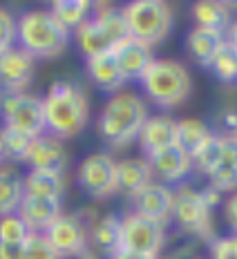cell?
<instances>
[{"label": "cell", "mask_w": 237, "mask_h": 259, "mask_svg": "<svg viewBox=\"0 0 237 259\" xmlns=\"http://www.w3.org/2000/svg\"><path fill=\"white\" fill-rule=\"evenodd\" d=\"M29 233H45L47 228L61 217V199H45V197H31L25 194L20 201L18 210H16Z\"/></svg>", "instance_id": "obj_14"}, {"label": "cell", "mask_w": 237, "mask_h": 259, "mask_svg": "<svg viewBox=\"0 0 237 259\" xmlns=\"http://www.w3.org/2000/svg\"><path fill=\"white\" fill-rule=\"evenodd\" d=\"M224 219L237 235V192H233L228 199L224 201Z\"/></svg>", "instance_id": "obj_36"}, {"label": "cell", "mask_w": 237, "mask_h": 259, "mask_svg": "<svg viewBox=\"0 0 237 259\" xmlns=\"http://www.w3.org/2000/svg\"><path fill=\"white\" fill-rule=\"evenodd\" d=\"M45 239L56 250L58 257H81L88 250V230L76 217L61 214L50 228L45 230Z\"/></svg>", "instance_id": "obj_11"}, {"label": "cell", "mask_w": 237, "mask_h": 259, "mask_svg": "<svg viewBox=\"0 0 237 259\" xmlns=\"http://www.w3.org/2000/svg\"><path fill=\"white\" fill-rule=\"evenodd\" d=\"M74 38L85 58L112 52L118 42L128 38V25L123 12L114 7H101L96 16L83 20L74 29Z\"/></svg>", "instance_id": "obj_5"}, {"label": "cell", "mask_w": 237, "mask_h": 259, "mask_svg": "<svg viewBox=\"0 0 237 259\" xmlns=\"http://www.w3.org/2000/svg\"><path fill=\"white\" fill-rule=\"evenodd\" d=\"M25 244H5L0 241V259H23Z\"/></svg>", "instance_id": "obj_38"}, {"label": "cell", "mask_w": 237, "mask_h": 259, "mask_svg": "<svg viewBox=\"0 0 237 259\" xmlns=\"http://www.w3.org/2000/svg\"><path fill=\"white\" fill-rule=\"evenodd\" d=\"M90 9H92V3L88 0H54L50 14L65 29H76L83 20H88Z\"/></svg>", "instance_id": "obj_26"}, {"label": "cell", "mask_w": 237, "mask_h": 259, "mask_svg": "<svg viewBox=\"0 0 237 259\" xmlns=\"http://www.w3.org/2000/svg\"><path fill=\"white\" fill-rule=\"evenodd\" d=\"M211 259H237V235L217 237L211 241Z\"/></svg>", "instance_id": "obj_35"}, {"label": "cell", "mask_w": 237, "mask_h": 259, "mask_svg": "<svg viewBox=\"0 0 237 259\" xmlns=\"http://www.w3.org/2000/svg\"><path fill=\"white\" fill-rule=\"evenodd\" d=\"M148 165L152 170V175H157L161 181L177 183L181 181L188 172L192 170V161L190 154L186 150H181L179 145H168V148L159 150V152L148 154Z\"/></svg>", "instance_id": "obj_15"}, {"label": "cell", "mask_w": 237, "mask_h": 259, "mask_svg": "<svg viewBox=\"0 0 237 259\" xmlns=\"http://www.w3.org/2000/svg\"><path fill=\"white\" fill-rule=\"evenodd\" d=\"M112 56L116 58V65H118V69H121L126 83L128 80H141L148 65L154 61L152 47L143 45V42L134 40L130 36H128L126 40H121L114 50H112Z\"/></svg>", "instance_id": "obj_16"}, {"label": "cell", "mask_w": 237, "mask_h": 259, "mask_svg": "<svg viewBox=\"0 0 237 259\" xmlns=\"http://www.w3.org/2000/svg\"><path fill=\"white\" fill-rule=\"evenodd\" d=\"M128 25V36L152 47L172 29V12L161 0H134L121 9Z\"/></svg>", "instance_id": "obj_6"}, {"label": "cell", "mask_w": 237, "mask_h": 259, "mask_svg": "<svg viewBox=\"0 0 237 259\" xmlns=\"http://www.w3.org/2000/svg\"><path fill=\"white\" fill-rule=\"evenodd\" d=\"M5 161V152H3V145H0V163Z\"/></svg>", "instance_id": "obj_42"}, {"label": "cell", "mask_w": 237, "mask_h": 259, "mask_svg": "<svg viewBox=\"0 0 237 259\" xmlns=\"http://www.w3.org/2000/svg\"><path fill=\"white\" fill-rule=\"evenodd\" d=\"M16 40L31 58H54L65 52L69 29H65L45 9L27 12L16 23Z\"/></svg>", "instance_id": "obj_3"}, {"label": "cell", "mask_w": 237, "mask_h": 259, "mask_svg": "<svg viewBox=\"0 0 237 259\" xmlns=\"http://www.w3.org/2000/svg\"><path fill=\"white\" fill-rule=\"evenodd\" d=\"M141 85L154 105L172 110L190 96L192 83L186 65L170 58H154L141 76Z\"/></svg>", "instance_id": "obj_4"}, {"label": "cell", "mask_w": 237, "mask_h": 259, "mask_svg": "<svg viewBox=\"0 0 237 259\" xmlns=\"http://www.w3.org/2000/svg\"><path fill=\"white\" fill-rule=\"evenodd\" d=\"M202 192V199H204V203H206L208 208H215V206H219L222 203V192L219 190H215L213 186H208V188H204V190H199Z\"/></svg>", "instance_id": "obj_39"}, {"label": "cell", "mask_w": 237, "mask_h": 259, "mask_svg": "<svg viewBox=\"0 0 237 259\" xmlns=\"http://www.w3.org/2000/svg\"><path fill=\"white\" fill-rule=\"evenodd\" d=\"M0 145H3L5 159L27 161L29 145H31V137H27V134H23V132H16V130L3 125V130H0Z\"/></svg>", "instance_id": "obj_29"}, {"label": "cell", "mask_w": 237, "mask_h": 259, "mask_svg": "<svg viewBox=\"0 0 237 259\" xmlns=\"http://www.w3.org/2000/svg\"><path fill=\"white\" fill-rule=\"evenodd\" d=\"M137 139L141 143V150L145 152V156L159 152V150L177 143V121L168 114L148 116Z\"/></svg>", "instance_id": "obj_17"}, {"label": "cell", "mask_w": 237, "mask_h": 259, "mask_svg": "<svg viewBox=\"0 0 237 259\" xmlns=\"http://www.w3.org/2000/svg\"><path fill=\"white\" fill-rule=\"evenodd\" d=\"M16 40V20L7 9H0V54L9 52Z\"/></svg>", "instance_id": "obj_34"}, {"label": "cell", "mask_w": 237, "mask_h": 259, "mask_svg": "<svg viewBox=\"0 0 237 259\" xmlns=\"http://www.w3.org/2000/svg\"><path fill=\"white\" fill-rule=\"evenodd\" d=\"M170 219L188 235L208 237V239H211V235H213L211 208L204 203L202 192L192 190V188L181 186L179 190L175 192V203H172Z\"/></svg>", "instance_id": "obj_9"}, {"label": "cell", "mask_w": 237, "mask_h": 259, "mask_svg": "<svg viewBox=\"0 0 237 259\" xmlns=\"http://www.w3.org/2000/svg\"><path fill=\"white\" fill-rule=\"evenodd\" d=\"M192 18H195L197 27H204V29H213L224 34L230 25V12L224 3H217V0H199L192 7Z\"/></svg>", "instance_id": "obj_23"}, {"label": "cell", "mask_w": 237, "mask_h": 259, "mask_svg": "<svg viewBox=\"0 0 237 259\" xmlns=\"http://www.w3.org/2000/svg\"><path fill=\"white\" fill-rule=\"evenodd\" d=\"M211 186L219 192H237V165L228 163V161H219V165L211 175Z\"/></svg>", "instance_id": "obj_32"}, {"label": "cell", "mask_w": 237, "mask_h": 259, "mask_svg": "<svg viewBox=\"0 0 237 259\" xmlns=\"http://www.w3.org/2000/svg\"><path fill=\"white\" fill-rule=\"evenodd\" d=\"M222 45H224V34L213 29H204V27H192L186 36L188 54L204 67H211L215 54L222 50Z\"/></svg>", "instance_id": "obj_20"}, {"label": "cell", "mask_w": 237, "mask_h": 259, "mask_svg": "<svg viewBox=\"0 0 237 259\" xmlns=\"http://www.w3.org/2000/svg\"><path fill=\"white\" fill-rule=\"evenodd\" d=\"M29 235V228L16 212L0 217V241H5V244H25Z\"/></svg>", "instance_id": "obj_31"}, {"label": "cell", "mask_w": 237, "mask_h": 259, "mask_svg": "<svg viewBox=\"0 0 237 259\" xmlns=\"http://www.w3.org/2000/svg\"><path fill=\"white\" fill-rule=\"evenodd\" d=\"M43 110L45 130H50L58 141L81 134L90 118L88 96L72 80H54L43 99Z\"/></svg>", "instance_id": "obj_1"}, {"label": "cell", "mask_w": 237, "mask_h": 259, "mask_svg": "<svg viewBox=\"0 0 237 259\" xmlns=\"http://www.w3.org/2000/svg\"><path fill=\"white\" fill-rule=\"evenodd\" d=\"M25 197L23 177L14 168H0V217L14 214Z\"/></svg>", "instance_id": "obj_25"}, {"label": "cell", "mask_w": 237, "mask_h": 259, "mask_svg": "<svg viewBox=\"0 0 237 259\" xmlns=\"http://www.w3.org/2000/svg\"><path fill=\"white\" fill-rule=\"evenodd\" d=\"M88 237L101 252L112 255L114 250H118V241H121V219L116 214H105L96 219L94 226H90Z\"/></svg>", "instance_id": "obj_24"}, {"label": "cell", "mask_w": 237, "mask_h": 259, "mask_svg": "<svg viewBox=\"0 0 237 259\" xmlns=\"http://www.w3.org/2000/svg\"><path fill=\"white\" fill-rule=\"evenodd\" d=\"M78 186L92 199H107L118 192L116 161L105 152H94L81 161Z\"/></svg>", "instance_id": "obj_10"}, {"label": "cell", "mask_w": 237, "mask_h": 259, "mask_svg": "<svg viewBox=\"0 0 237 259\" xmlns=\"http://www.w3.org/2000/svg\"><path fill=\"white\" fill-rule=\"evenodd\" d=\"M0 116L5 127L23 132L36 139L45 132V110L43 99L25 92H3L0 94Z\"/></svg>", "instance_id": "obj_7"}, {"label": "cell", "mask_w": 237, "mask_h": 259, "mask_svg": "<svg viewBox=\"0 0 237 259\" xmlns=\"http://www.w3.org/2000/svg\"><path fill=\"white\" fill-rule=\"evenodd\" d=\"M148 105L141 96L132 92H116L103 105L99 116V132L112 148H126L141 132Z\"/></svg>", "instance_id": "obj_2"}, {"label": "cell", "mask_w": 237, "mask_h": 259, "mask_svg": "<svg viewBox=\"0 0 237 259\" xmlns=\"http://www.w3.org/2000/svg\"><path fill=\"white\" fill-rule=\"evenodd\" d=\"M23 259H61V257H58L56 250L50 246L45 235L31 233L23 246Z\"/></svg>", "instance_id": "obj_33"}, {"label": "cell", "mask_w": 237, "mask_h": 259, "mask_svg": "<svg viewBox=\"0 0 237 259\" xmlns=\"http://www.w3.org/2000/svg\"><path fill=\"white\" fill-rule=\"evenodd\" d=\"M211 130L204 121L199 118H181L177 121V145L181 150H186L188 154H192L195 150L211 137Z\"/></svg>", "instance_id": "obj_27"}, {"label": "cell", "mask_w": 237, "mask_h": 259, "mask_svg": "<svg viewBox=\"0 0 237 259\" xmlns=\"http://www.w3.org/2000/svg\"><path fill=\"white\" fill-rule=\"evenodd\" d=\"M152 181V170H150L145 159H123L116 161V183L118 192H126L128 197H134L139 190H143Z\"/></svg>", "instance_id": "obj_21"}, {"label": "cell", "mask_w": 237, "mask_h": 259, "mask_svg": "<svg viewBox=\"0 0 237 259\" xmlns=\"http://www.w3.org/2000/svg\"><path fill=\"white\" fill-rule=\"evenodd\" d=\"M27 163H29V168L63 172V168H65V150H63V143L56 137H47V134L31 139Z\"/></svg>", "instance_id": "obj_18"}, {"label": "cell", "mask_w": 237, "mask_h": 259, "mask_svg": "<svg viewBox=\"0 0 237 259\" xmlns=\"http://www.w3.org/2000/svg\"><path fill=\"white\" fill-rule=\"evenodd\" d=\"M233 137L237 139V123H235V127H233Z\"/></svg>", "instance_id": "obj_43"}, {"label": "cell", "mask_w": 237, "mask_h": 259, "mask_svg": "<svg viewBox=\"0 0 237 259\" xmlns=\"http://www.w3.org/2000/svg\"><path fill=\"white\" fill-rule=\"evenodd\" d=\"M23 188H25V194H31V197L61 199L63 197V172L29 168V172L23 177Z\"/></svg>", "instance_id": "obj_22"}, {"label": "cell", "mask_w": 237, "mask_h": 259, "mask_svg": "<svg viewBox=\"0 0 237 259\" xmlns=\"http://www.w3.org/2000/svg\"><path fill=\"white\" fill-rule=\"evenodd\" d=\"M107 257L110 259H157L152 255H143V252H134V250H123V248H118V250H114Z\"/></svg>", "instance_id": "obj_40"}, {"label": "cell", "mask_w": 237, "mask_h": 259, "mask_svg": "<svg viewBox=\"0 0 237 259\" xmlns=\"http://www.w3.org/2000/svg\"><path fill=\"white\" fill-rule=\"evenodd\" d=\"M222 161H228V163L237 165V139L233 134L222 137Z\"/></svg>", "instance_id": "obj_37"}, {"label": "cell", "mask_w": 237, "mask_h": 259, "mask_svg": "<svg viewBox=\"0 0 237 259\" xmlns=\"http://www.w3.org/2000/svg\"><path fill=\"white\" fill-rule=\"evenodd\" d=\"M211 69L222 83H235L237 80V50H233V47L224 40L222 50L215 54Z\"/></svg>", "instance_id": "obj_30"}, {"label": "cell", "mask_w": 237, "mask_h": 259, "mask_svg": "<svg viewBox=\"0 0 237 259\" xmlns=\"http://www.w3.org/2000/svg\"><path fill=\"white\" fill-rule=\"evenodd\" d=\"M224 40L228 42L233 50H237V18L235 20H230V25H228V29L224 31Z\"/></svg>", "instance_id": "obj_41"}, {"label": "cell", "mask_w": 237, "mask_h": 259, "mask_svg": "<svg viewBox=\"0 0 237 259\" xmlns=\"http://www.w3.org/2000/svg\"><path fill=\"white\" fill-rule=\"evenodd\" d=\"M164 244H166V224L141 217L137 212H128L121 219V241H118V248L157 257Z\"/></svg>", "instance_id": "obj_8"}, {"label": "cell", "mask_w": 237, "mask_h": 259, "mask_svg": "<svg viewBox=\"0 0 237 259\" xmlns=\"http://www.w3.org/2000/svg\"><path fill=\"white\" fill-rule=\"evenodd\" d=\"M85 67H88V74H90V78L94 80V85L101 88L103 92L114 94V92H118L126 85V78H123L112 52L99 54V56H90L88 61H85Z\"/></svg>", "instance_id": "obj_19"}, {"label": "cell", "mask_w": 237, "mask_h": 259, "mask_svg": "<svg viewBox=\"0 0 237 259\" xmlns=\"http://www.w3.org/2000/svg\"><path fill=\"white\" fill-rule=\"evenodd\" d=\"M172 203H175V192L166 183L150 181L143 190H139L132 197V212L159 221V224H166L172 214Z\"/></svg>", "instance_id": "obj_12"}, {"label": "cell", "mask_w": 237, "mask_h": 259, "mask_svg": "<svg viewBox=\"0 0 237 259\" xmlns=\"http://www.w3.org/2000/svg\"><path fill=\"white\" fill-rule=\"evenodd\" d=\"M34 78V58L20 47L0 54V88L5 92H25Z\"/></svg>", "instance_id": "obj_13"}, {"label": "cell", "mask_w": 237, "mask_h": 259, "mask_svg": "<svg viewBox=\"0 0 237 259\" xmlns=\"http://www.w3.org/2000/svg\"><path fill=\"white\" fill-rule=\"evenodd\" d=\"M190 161L199 172L211 175V172L219 165V161H222V137L211 134V137L190 154Z\"/></svg>", "instance_id": "obj_28"}]
</instances>
